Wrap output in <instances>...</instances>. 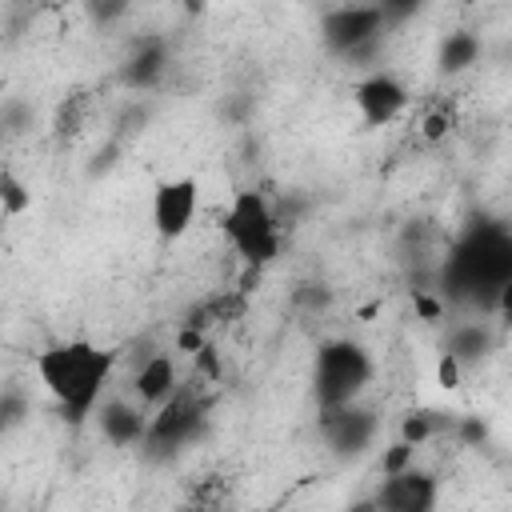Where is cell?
<instances>
[{"label": "cell", "mask_w": 512, "mask_h": 512, "mask_svg": "<svg viewBox=\"0 0 512 512\" xmlns=\"http://www.w3.org/2000/svg\"><path fill=\"white\" fill-rule=\"evenodd\" d=\"M204 416H208V396L200 384H180L156 412H148V428H144V448L148 452H160V456H172L180 452L200 428H204Z\"/></svg>", "instance_id": "5b68a950"}, {"label": "cell", "mask_w": 512, "mask_h": 512, "mask_svg": "<svg viewBox=\"0 0 512 512\" xmlns=\"http://www.w3.org/2000/svg\"><path fill=\"white\" fill-rule=\"evenodd\" d=\"M436 376H440V388H460V376H464V368H460V364H456L448 352H440Z\"/></svg>", "instance_id": "ac0fdd59"}, {"label": "cell", "mask_w": 512, "mask_h": 512, "mask_svg": "<svg viewBox=\"0 0 512 512\" xmlns=\"http://www.w3.org/2000/svg\"><path fill=\"white\" fill-rule=\"evenodd\" d=\"M92 416H96L100 436H104L112 448H132V444L144 440L148 412H144L136 400H128V396H104Z\"/></svg>", "instance_id": "7c38bea8"}, {"label": "cell", "mask_w": 512, "mask_h": 512, "mask_svg": "<svg viewBox=\"0 0 512 512\" xmlns=\"http://www.w3.org/2000/svg\"><path fill=\"white\" fill-rule=\"evenodd\" d=\"M348 512H376V508H372V496H368V500H360V504H352Z\"/></svg>", "instance_id": "d6986e66"}, {"label": "cell", "mask_w": 512, "mask_h": 512, "mask_svg": "<svg viewBox=\"0 0 512 512\" xmlns=\"http://www.w3.org/2000/svg\"><path fill=\"white\" fill-rule=\"evenodd\" d=\"M444 280H452V292L472 300H508L512 288V240L500 224L472 228L448 256Z\"/></svg>", "instance_id": "7a4b0ae2"}, {"label": "cell", "mask_w": 512, "mask_h": 512, "mask_svg": "<svg viewBox=\"0 0 512 512\" xmlns=\"http://www.w3.org/2000/svg\"><path fill=\"white\" fill-rule=\"evenodd\" d=\"M476 56H480V40L472 32H448V40L440 48L444 72H464L468 64H476Z\"/></svg>", "instance_id": "9a60e30c"}, {"label": "cell", "mask_w": 512, "mask_h": 512, "mask_svg": "<svg viewBox=\"0 0 512 512\" xmlns=\"http://www.w3.org/2000/svg\"><path fill=\"white\" fill-rule=\"evenodd\" d=\"M88 116H92V92H72V96L60 100L52 128H56V136L68 140V136H76V132L88 124Z\"/></svg>", "instance_id": "5bb4252c"}, {"label": "cell", "mask_w": 512, "mask_h": 512, "mask_svg": "<svg viewBox=\"0 0 512 512\" xmlns=\"http://www.w3.org/2000/svg\"><path fill=\"white\" fill-rule=\"evenodd\" d=\"M220 232H224L232 256H236L244 268H252V272L268 268V264L280 256V248H284L280 212H276V208L268 204V196L256 192V188H240V192L228 196V204H224V212H220Z\"/></svg>", "instance_id": "3957f363"}, {"label": "cell", "mask_w": 512, "mask_h": 512, "mask_svg": "<svg viewBox=\"0 0 512 512\" xmlns=\"http://www.w3.org/2000/svg\"><path fill=\"white\" fill-rule=\"evenodd\" d=\"M352 104H356V112H360V120L368 128H384V124H396L408 112L412 96H408V84L400 76L368 72V76H360L352 84Z\"/></svg>", "instance_id": "ba28073f"}, {"label": "cell", "mask_w": 512, "mask_h": 512, "mask_svg": "<svg viewBox=\"0 0 512 512\" xmlns=\"http://www.w3.org/2000/svg\"><path fill=\"white\" fill-rule=\"evenodd\" d=\"M180 384H184V380H180L176 360H172L168 352H148V356L136 364L128 388H132V400H136L144 412H156Z\"/></svg>", "instance_id": "8fae6325"}, {"label": "cell", "mask_w": 512, "mask_h": 512, "mask_svg": "<svg viewBox=\"0 0 512 512\" xmlns=\"http://www.w3.org/2000/svg\"><path fill=\"white\" fill-rule=\"evenodd\" d=\"M32 372H36L40 388L56 400V408L72 424H84L100 408V400L112 384L116 352L100 348L96 340L72 336V340H56V344L40 348L32 360Z\"/></svg>", "instance_id": "6da1fadb"}, {"label": "cell", "mask_w": 512, "mask_h": 512, "mask_svg": "<svg viewBox=\"0 0 512 512\" xmlns=\"http://www.w3.org/2000/svg\"><path fill=\"white\" fill-rule=\"evenodd\" d=\"M180 512H200V508H180Z\"/></svg>", "instance_id": "44dd1931"}, {"label": "cell", "mask_w": 512, "mask_h": 512, "mask_svg": "<svg viewBox=\"0 0 512 512\" xmlns=\"http://www.w3.org/2000/svg\"><path fill=\"white\" fill-rule=\"evenodd\" d=\"M372 372H376V364H372L364 344H356V340H328L316 352V372H312V388H316L320 412L324 408L356 404L364 396Z\"/></svg>", "instance_id": "277c9868"}, {"label": "cell", "mask_w": 512, "mask_h": 512, "mask_svg": "<svg viewBox=\"0 0 512 512\" xmlns=\"http://www.w3.org/2000/svg\"><path fill=\"white\" fill-rule=\"evenodd\" d=\"M448 128H452V112H448V108L428 112V116H424V124H420L424 140H440V136H448Z\"/></svg>", "instance_id": "e0dca14e"}, {"label": "cell", "mask_w": 512, "mask_h": 512, "mask_svg": "<svg viewBox=\"0 0 512 512\" xmlns=\"http://www.w3.org/2000/svg\"><path fill=\"white\" fill-rule=\"evenodd\" d=\"M28 208H32V188L12 168H0V212L4 216H24Z\"/></svg>", "instance_id": "2e32d148"}, {"label": "cell", "mask_w": 512, "mask_h": 512, "mask_svg": "<svg viewBox=\"0 0 512 512\" xmlns=\"http://www.w3.org/2000/svg\"><path fill=\"white\" fill-rule=\"evenodd\" d=\"M436 476L408 464L400 472H384L380 488L372 492V508L376 512H432L436 508Z\"/></svg>", "instance_id": "9c48e42d"}, {"label": "cell", "mask_w": 512, "mask_h": 512, "mask_svg": "<svg viewBox=\"0 0 512 512\" xmlns=\"http://www.w3.org/2000/svg\"><path fill=\"white\" fill-rule=\"evenodd\" d=\"M200 212V184L196 176H172L152 188V228L160 240H180Z\"/></svg>", "instance_id": "52a82bcc"}, {"label": "cell", "mask_w": 512, "mask_h": 512, "mask_svg": "<svg viewBox=\"0 0 512 512\" xmlns=\"http://www.w3.org/2000/svg\"><path fill=\"white\" fill-rule=\"evenodd\" d=\"M0 96H4V80H0Z\"/></svg>", "instance_id": "7402d4cb"}, {"label": "cell", "mask_w": 512, "mask_h": 512, "mask_svg": "<svg viewBox=\"0 0 512 512\" xmlns=\"http://www.w3.org/2000/svg\"><path fill=\"white\" fill-rule=\"evenodd\" d=\"M320 432H324V440L336 456H360L376 440L380 416L372 408H364L360 400L344 404V408H324L320 412Z\"/></svg>", "instance_id": "30bf717a"}, {"label": "cell", "mask_w": 512, "mask_h": 512, "mask_svg": "<svg viewBox=\"0 0 512 512\" xmlns=\"http://www.w3.org/2000/svg\"><path fill=\"white\" fill-rule=\"evenodd\" d=\"M384 20L388 12L376 8V4H344V8H332L324 16V44L340 56H368L384 32Z\"/></svg>", "instance_id": "8992f818"}, {"label": "cell", "mask_w": 512, "mask_h": 512, "mask_svg": "<svg viewBox=\"0 0 512 512\" xmlns=\"http://www.w3.org/2000/svg\"><path fill=\"white\" fill-rule=\"evenodd\" d=\"M160 72H164V48H160L156 40L140 44V52L124 64V80H128V84H136V88L156 84V80H160Z\"/></svg>", "instance_id": "4fadbf2b"}, {"label": "cell", "mask_w": 512, "mask_h": 512, "mask_svg": "<svg viewBox=\"0 0 512 512\" xmlns=\"http://www.w3.org/2000/svg\"><path fill=\"white\" fill-rule=\"evenodd\" d=\"M248 512H272V508H248Z\"/></svg>", "instance_id": "ffe728a7"}]
</instances>
